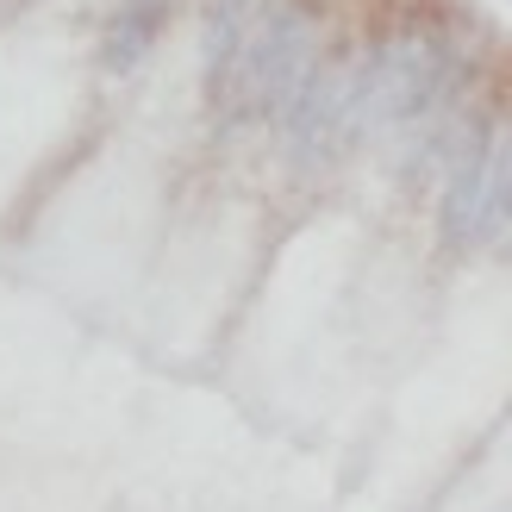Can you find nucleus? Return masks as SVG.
<instances>
[{
  "label": "nucleus",
  "mask_w": 512,
  "mask_h": 512,
  "mask_svg": "<svg viewBox=\"0 0 512 512\" xmlns=\"http://www.w3.org/2000/svg\"><path fill=\"white\" fill-rule=\"evenodd\" d=\"M313 69H319L313 19L288 0H256L244 38L232 44V57L207 88H213V107H225L232 119H269V113H288V100Z\"/></svg>",
  "instance_id": "f257e3e1"
},
{
  "label": "nucleus",
  "mask_w": 512,
  "mask_h": 512,
  "mask_svg": "<svg viewBox=\"0 0 512 512\" xmlns=\"http://www.w3.org/2000/svg\"><path fill=\"white\" fill-rule=\"evenodd\" d=\"M444 244L450 250H481L500 238L506 225V144L500 132H488V144L469 150L463 163L450 169V188H444Z\"/></svg>",
  "instance_id": "f03ea898"
}]
</instances>
